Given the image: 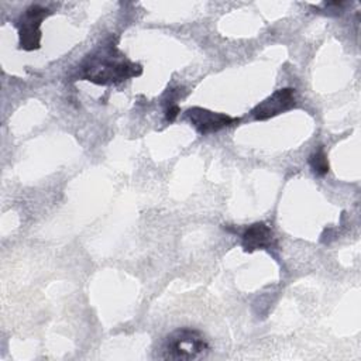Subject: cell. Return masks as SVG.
Segmentation results:
<instances>
[{
	"label": "cell",
	"mask_w": 361,
	"mask_h": 361,
	"mask_svg": "<svg viewBox=\"0 0 361 361\" xmlns=\"http://www.w3.org/2000/svg\"><path fill=\"white\" fill-rule=\"evenodd\" d=\"M241 247L245 252H254L257 250H272L276 247L272 228L264 221L248 226L241 234Z\"/></svg>",
	"instance_id": "8992f818"
},
{
	"label": "cell",
	"mask_w": 361,
	"mask_h": 361,
	"mask_svg": "<svg viewBox=\"0 0 361 361\" xmlns=\"http://www.w3.org/2000/svg\"><path fill=\"white\" fill-rule=\"evenodd\" d=\"M186 117L189 118L190 124L196 128V131L203 135L220 131L226 127L240 123L238 117H231L224 113L212 111L204 107H192L186 110Z\"/></svg>",
	"instance_id": "277c9868"
},
{
	"label": "cell",
	"mask_w": 361,
	"mask_h": 361,
	"mask_svg": "<svg viewBox=\"0 0 361 361\" xmlns=\"http://www.w3.org/2000/svg\"><path fill=\"white\" fill-rule=\"evenodd\" d=\"M207 350L209 344L199 330L182 327L164 338L159 357L164 360H195Z\"/></svg>",
	"instance_id": "7a4b0ae2"
},
{
	"label": "cell",
	"mask_w": 361,
	"mask_h": 361,
	"mask_svg": "<svg viewBox=\"0 0 361 361\" xmlns=\"http://www.w3.org/2000/svg\"><path fill=\"white\" fill-rule=\"evenodd\" d=\"M295 104H296L295 90L292 87H282L275 90L271 96L264 99L261 103H258L251 110V116L255 120L264 121L290 110L292 107H295Z\"/></svg>",
	"instance_id": "5b68a950"
},
{
	"label": "cell",
	"mask_w": 361,
	"mask_h": 361,
	"mask_svg": "<svg viewBox=\"0 0 361 361\" xmlns=\"http://www.w3.org/2000/svg\"><path fill=\"white\" fill-rule=\"evenodd\" d=\"M79 68V78L96 85H114L142 73L141 65L128 61L111 45L99 48Z\"/></svg>",
	"instance_id": "6da1fadb"
},
{
	"label": "cell",
	"mask_w": 361,
	"mask_h": 361,
	"mask_svg": "<svg viewBox=\"0 0 361 361\" xmlns=\"http://www.w3.org/2000/svg\"><path fill=\"white\" fill-rule=\"evenodd\" d=\"M179 106L178 104H169V107L165 110V118H166V121H169V123H172L176 117H178V114H179Z\"/></svg>",
	"instance_id": "ba28073f"
},
{
	"label": "cell",
	"mask_w": 361,
	"mask_h": 361,
	"mask_svg": "<svg viewBox=\"0 0 361 361\" xmlns=\"http://www.w3.org/2000/svg\"><path fill=\"white\" fill-rule=\"evenodd\" d=\"M309 165L312 171L319 176H323L329 172V161L323 148H319L309 157Z\"/></svg>",
	"instance_id": "52a82bcc"
},
{
	"label": "cell",
	"mask_w": 361,
	"mask_h": 361,
	"mask_svg": "<svg viewBox=\"0 0 361 361\" xmlns=\"http://www.w3.org/2000/svg\"><path fill=\"white\" fill-rule=\"evenodd\" d=\"M52 11L39 4H32L25 8L17 21L20 48L24 51H34L41 47V24Z\"/></svg>",
	"instance_id": "3957f363"
}]
</instances>
